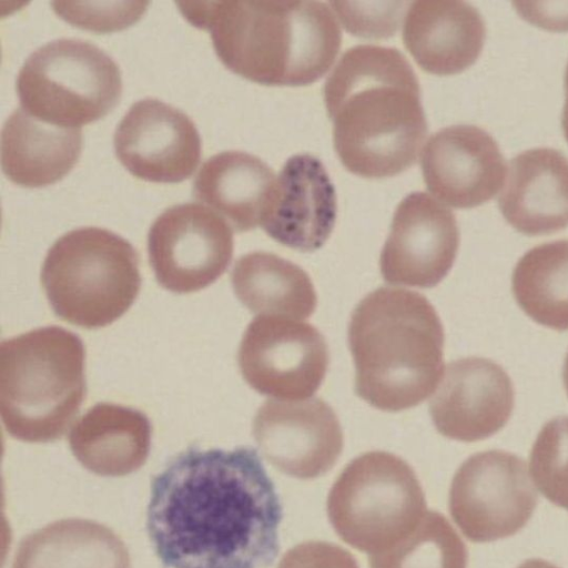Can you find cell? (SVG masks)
Returning <instances> with one entry per match:
<instances>
[{"label": "cell", "mask_w": 568, "mask_h": 568, "mask_svg": "<svg viewBox=\"0 0 568 568\" xmlns=\"http://www.w3.org/2000/svg\"><path fill=\"white\" fill-rule=\"evenodd\" d=\"M282 517L255 448L191 446L153 476L146 531L165 568H266Z\"/></svg>", "instance_id": "6da1fadb"}, {"label": "cell", "mask_w": 568, "mask_h": 568, "mask_svg": "<svg viewBox=\"0 0 568 568\" xmlns=\"http://www.w3.org/2000/svg\"><path fill=\"white\" fill-rule=\"evenodd\" d=\"M342 164L367 179L390 178L415 164L427 135L418 79L397 49H348L324 84Z\"/></svg>", "instance_id": "7a4b0ae2"}, {"label": "cell", "mask_w": 568, "mask_h": 568, "mask_svg": "<svg viewBox=\"0 0 568 568\" xmlns=\"http://www.w3.org/2000/svg\"><path fill=\"white\" fill-rule=\"evenodd\" d=\"M185 19L206 29L232 72L270 87L320 80L339 52L342 33L321 1H179Z\"/></svg>", "instance_id": "3957f363"}, {"label": "cell", "mask_w": 568, "mask_h": 568, "mask_svg": "<svg viewBox=\"0 0 568 568\" xmlns=\"http://www.w3.org/2000/svg\"><path fill=\"white\" fill-rule=\"evenodd\" d=\"M355 393L371 406L399 412L417 406L444 372V328L422 294L382 286L354 308L347 329Z\"/></svg>", "instance_id": "277c9868"}, {"label": "cell", "mask_w": 568, "mask_h": 568, "mask_svg": "<svg viewBox=\"0 0 568 568\" xmlns=\"http://www.w3.org/2000/svg\"><path fill=\"white\" fill-rule=\"evenodd\" d=\"M82 339L45 326L2 341L0 414L8 434L27 443L58 440L85 394Z\"/></svg>", "instance_id": "5b68a950"}, {"label": "cell", "mask_w": 568, "mask_h": 568, "mask_svg": "<svg viewBox=\"0 0 568 568\" xmlns=\"http://www.w3.org/2000/svg\"><path fill=\"white\" fill-rule=\"evenodd\" d=\"M40 278L53 312L89 329L121 317L141 287L135 248L119 234L97 226L60 236L47 252Z\"/></svg>", "instance_id": "8992f818"}, {"label": "cell", "mask_w": 568, "mask_h": 568, "mask_svg": "<svg viewBox=\"0 0 568 568\" xmlns=\"http://www.w3.org/2000/svg\"><path fill=\"white\" fill-rule=\"evenodd\" d=\"M425 514L415 471L387 452H368L348 463L327 497V516L336 534L369 555L404 539Z\"/></svg>", "instance_id": "52a82bcc"}, {"label": "cell", "mask_w": 568, "mask_h": 568, "mask_svg": "<svg viewBox=\"0 0 568 568\" xmlns=\"http://www.w3.org/2000/svg\"><path fill=\"white\" fill-rule=\"evenodd\" d=\"M21 108L62 128L80 129L108 114L122 93L121 71L92 42L59 38L34 50L16 81Z\"/></svg>", "instance_id": "ba28073f"}, {"label": "cell", "mask_w": 568, "mask_h": 568, "mask_svg": "<svg viewBox=\"0 0 568 568\" xmlns=\"http://www.w3.org/2000/svg\"><path fill=\"white\" fill-rule=\"evenodd\" d=\"M538 496L527 465L509 452L491 449L468 457L449 489V513L463 535L487 542L515 535L530 519Z\"/></svg>", "instance_id": "9c48e42d"}, {"label": "cell", "mask_w": 568, "mask_h": 568, "mask_svg": "<svg viewBox=\"0 0 568 568\" xmlns=\"http://www.w3.org/2000/svg\"><path fill=\"white\" fill-rule=\"evenodd\" d=\"M245 382L257 393L282 400L311 397L329 364L326 341L308 323L260 315L246 327L237 352Z\"/></svg>", "instance_id": "30bf717a"}, {"label": "cell", "mask_w": 568, "mask_h": 568, "mask_svg": "<svg viewBox=\"0 0 568 568\" xmlns=\"http://www.w3.org/2000/svg\"><path fill=\"white\" fill-rule=\"evenodd\" d=\"M233 231L214 210L195 202L174 204L152 223L148 254L156 282L185 294L214 283L229 267Z\"/></svg>", "instance_id": "8fae6325"}, {"label": "cell", "mask_w": 568, "mask_h": 568, "mask_svg": "<svg viewBox=\"0 0 568 568\" xmlns=\"http://www.w3.org/2000/svg\"><path fill=\"white\" fill-rule=\"evenodd\" d=\"M459 230L452 210L425 192H413L398 204L381 252L385 282L434 287L457 256Z\"/></svg>", "instance_id": "7c38bea8"}, {"label": "cell", "mask_w": 568, "mask_h": 568, "mask_svg": "<svg viewBox=\"0 0 568 568\" xmlns=\"http://www.w3.org/2000/svg\"><path fill=\"white\" fill-rule=\"evenodd\" d=\"M252 433L264 458L280 471L313 479L329 471L343 450V432L321 398L268 399L256 412Z\"/></svg>", "instance_id": "4fadbf2b"}, {"label": "cell", "mask_w": 568, "mask_h": 568, "mask_svg": "<svg viewBox=\"0 0 568 568\" xmlns=\"http://www.w3.org/2000/svg\"><path fill=\"white\" fill-rule=\"evenodd\" d=\"M114 152L134 176L158 183L190 178L201 160V136L182 110L155 98L134 102L113 135Z\"/></svg>", "instance_id": "5bb4252c"}, {"label": "cell", "mask_w": 568, "mask_h": 568, "mask_svg": "<svg viewBox=\"0 0 568 568\" xmlns=\"http://www.w3.org/2000/svg\"><path fill=\"white\" fill-rule=\"evenodd\" d=\"M420 166L428 191L439 202L471 209L490 201L507 173L496 140L484 129L457 124L440 129L426 142Z\"/></svg>", "instance_id": "9a60e30c"}, {"label": "cell", "mask_w": 568, "mask_h": 568, "mask_svg": "<svg viewBox=\"0 0 568 568\" xmlns=\"http://www.w3.org/2000/svg\"><path fill=\"white\" fill-rule=\"evenodd\" d=\"M514 404V385L506 371L488 358L470 356L447 365L429 402V414L439 434L471 443L499 432Z\"/></svg>", "instance_id": "2e32d148"}, {"label": "cell", "mask_w": 568, "mask_h": 568, "mask_svg": "<svg viewBox=\"0 0 568 568\" xmlns=\"http://www.w3.org/2000/svg\"><path fill=\"white\" fill-rule=\"evenodd\" d=\"M336 216V192L324 164L303 153L281 169L260 226L284 246L313 252L331 236Z\"/></svg>", "instance_id": "e0dca14e"}, {"label": "cell", "mask_w": 568, "mask_h": 568, "mask_svg": "<svg viewBox=\"0 0 568 568\" xmlns=\"http://www.w3.org/2000/svg\"><path fill=\"white\" fill-rule=\"evenodd\" d=\"M485 38L481 14L465 1L410 2L403 27V41L416 63L437 75L456 74L474 64Z\"/></svg>", "instance_id": "ac0fdd59"}, {"label": "cell", "mask_w": 568, "mask_h": 568, "mask_svg": "<svg viewBox=\"0 0 568 568\" xmlns=\"http://www.w3.org/2000/svg\"><path fill=\"white\" fill-rule=\"evenodd\" d=\"M499 210L516 231L547 235L568 226V158L550 148H536L510 161Z\"/></svg>", "instance_id": "d6986e66"}, {"label": "cell", "mask_w": 568, "mask_h": 568, "mask_svg": "<svg viewBox=\"0 0 568 568\" xmlns=\"http://www.w3.org/2000/svg\"><path fill=\"white\" fill-rule=\"evenodd\" d=\"M152 426L139 409L99 403L72 426L68 442L77 460L100 476L118 477L138 470L148 459Z\"/></svg>", "instance_id": "ffe728a7"}, {"label": "cell", "mask_w": 568, "mask_h": 568, "mask_svg": "<svg viewBox=\"0 0 568 568\" xmlns=\"http://www.w3.org/2000/svg\"><path fill=\"white\" fill-rule=\"evenodd\" d=\"M82 149L81 129L43 122L21 106L1 131V166L6 176L26 187H42L65 176Z\"/></svg>", "instance_id": "44dd1931"}, {"label": "cell", "mask_w": 568, "mask_h": 568, "mask_svg": "<svg viewBox=\"0 0 568 568\" xmlns=\"http://www.w3.org/2000/svg\"><path fill=\"white\" fill-rule=\"evenodd\" d=\"M276 176L260 158L223 151L204 161L193 180V197L209 204L237 232L261 225Z\"/></svg>", "instance_id": "7402d4cb"}, {"label": "cell", "mask_w": 568, "mask_h": 568, "mask_svg": "<svg viewBox=\"0 0 568 568\" xmlns=\"http://www.w3.org/2000/svg\"><path fill=\"white\" fill-rule=\"evenodd\" d=\"M11 568H131V559L125 544L109 527L67 518L26 536Z\"/></svg>", "instance_id": "603a6c76"}, {"label": "cell", "mask_w": 568, "mask_h": 568, "mask_svg": "<svg viewBox=\"0 0 568 568\" xmlns=\"http://www.w3.org/2000/svg\"><path fill=\"white\" fill-rule=\"evenodd\" d=\"M239 301L260 315L310 317L317 304L311 277L298 265L268 252L239 257L231 272Z\"/></svg>", "instance_id": "cb8c5ba5"}, {"label": "cell", "mask_w": 568, "mask_h": 568, "mask_svg": "<svg viewBox=\"0 0 568 568\" xmlns=\"http://www.w3.org/2000/svg\"><path fill=\"white\" fill-rule=\"evenodd\" d=\"M511 291L518 306L534 322L568 331V240L528 250L513 271Z\"/></svg>", "instance_id": "d4e9b609"}, {"label": "cell", "mask_w": 568, "mask_h": 568, "mask_svg": "<svg viewBox=\"0 0 568 568\" xmlns=\"http://www.w3.org/2000/svg\"><path fill=\"white\" fill-rule=\"evenodd\" d=\"M466 545L442 514L426 511L393 547L371 555V568H467Z\"/></svg>", "instance_id": "484cf974"}, {"label": "cell", "mask_w": 568, "mask_h": 568, "mask_svg": "<svg viewBox=\"0 0 568 568\" xmlns=\"http://www.w3.org/2000/svg\"><path fill=\"white\" fill-rule=\"evenodd\" d=\"M529 468L539 491L568 510V416L542 426L530 450Z\"/></svg>", "instance_id": "4316f807"}, {"label": "cell", "mask_w": 568, "mask_h": 568, "mask_svg": "<svg viewBox=\"0 0 568 568\" xmlns=\"http://www.w3.org/2000/svg\"><path fill=\"white\" fill-rule=\"evenodd\" d=\"M328 4L348 33L366 39H387L400 27L410 2L329 1Z\"/></svg>", "instance_id": "83f0119b"}, {"label": "cell", "mask_w": 568, "mask_h": 568, "mask_svg": "<svg viewBox=\"0 0 568 568\" xmlns=\"http://www.w3.org/2000/svg\"><path fill=\"white\" fill-rule=\"evenodd\" d=\"M55 13L67 22L97 32L122 30L140 19L148 1L72 2L52 1Z\"/></svg>", "instance_id": "f1b7e54d"}, {"label": "cell", "mask_w": 568, "mask_h": 568, "mask_svg": "<svg viewBox=\"0 0 568 568\" xmlns=\"http://www.w3.org/2000/svg\"><path fill=\"white\" fill-rule=\"evenodd\" d=\"M277 568H359L344 548L325 541L296 545L282 557Z\"/></svg>", "instance_id": "f546056e"}, {"label": "cell", "mask_w": 568, "mask_h": 568, "mask_svg": "<svg viewBox=\"0 0 568 568\" xmlns=\"http://www.w3.org/2000/svg\"><path fill=\"white\" fill-rule=\"evenodd\" d=\"M526 21L548 31H568V2H513Z\"/></svg>", "instance_id": "4dcf8cb0"}, {"label": "cell", "mask_w": 568, "mask_h": 568, "mask_svg": "<svg viewBox=\"0 0 568 568\" xmlns=\"http://www.w3.org/2000/svg\"><path fill=\"white\" fill-rule=\"evenodd\" d=\"M565 104L562 110V116H561V126L564 131V135L568 142V63L565 71Z\"/></svg>", "instance_id": "1f68e13d"}, {"label": "cell", "mask_w": 568, "mask_h": 568, "mask_svg": "<svg viewBox=\"0 0 568 568\" xmlns=\"http://www.w3.org/2000/svg\"><path fill=\"white\" fill-rule=\"evenodd\" d=\"M517 568H559L544 559L535 558L521 562Z\"/></svg>", "instance_id": "d6a6232c"}, {"label": "cell", "mask_w": 568, "mask_h": 568, "mask_svg": "<svg viewBox=\"0 0 568 568\" xmlns=\"http://www.w3.org/2000/svg\"><path fill=\"white\" fill-rule=\"evenodd\" d=\"M562 384L568 396V353L566 354L562 365Z\"/></svg>", "instance_id": "836d02e7"}]
</instances>
